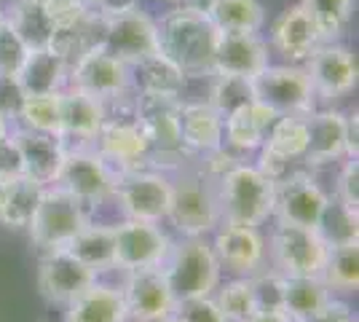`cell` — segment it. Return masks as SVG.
I'll use <instances>...</instances> for the list:
<instances>
[{"instance_id":"16","label":"cell","mask_w":359,"mask_h":322,"mask_svg":"<svg viewBox=\"0 0 359 322\" xmlns=\"http://www.w3.org/2000/svg\"><path fill=\"white\" fill-rule=\"evenodd\" d=\"M113 242H116V266L123 271L161 266L172 247L169 236L158 229V223L132 220V217L113 226Z\"/></svg>"},{"instance_id":"32","label":"cell","mask_w":359,"mask_h":322,"mask_svg":"<svg viewBox=\"0 0 359 322\" xmlns=\"http://www.w3.org/2000/svg\"><path fill=\"white\" fill-rule=\"evenodd\" d=\"M330 301V288L322 276H282V311L303 322Z\"/></svg>"},{"instance_id":"5","label":"cell","mask_w":359,"mask_h":322,"mask_svg":"<svg viewBox=\"0 0 359 322\" xmlns=\"http://www.w3.org/2000/svg\"><path fill=\"white\" fill-rule=\"evenodd\" d=\"M89 223L91 220L83 201H78L60 185H46L41 201L27 223V231H30L32 242L48 253V250L67 247L75 234L86 229Z\"/></svg>"},{"instance_id":"17","label":"cell","mask_w":359,"mask_h":322,"mask_svg":"<svg viewBox=\"0 0 359 322\" xmlns=\"http://www.w3.org/2000/svg\"><path fill=\"white\" fill-rule=\"evenodd\" d=\"M94 282H97V271H91L86 263H81L65 247L48 250L38 269V288L48 304L67 307Z\"/></svg>"},{"instance_id":"50","label":"cell","mask_w":359,"mask_h":322,"mask_svg":"<svg viewBox=\"0 0 359 322\" xmlns=\"http://www.w3.org/2000/svg\"><path fill=\"white\" fill-rule=\"evenodd\" d=\"M247 322H295L292 317H287L282 309H260L255 317H250Z\"/></svg>"},{"instance_id":"28","label":"cell","mask_w":359,"mask_h":322,"mask_svg":"<svg viewBox=\"0 0 359 322\" xmlns=\"http://www.w3.org/2000/svg\"><path fill=\"white\" fill-rule=\"evenodd\" d=\"M67 73L70 62L54 48H32L22 70L16 73V81L22 86L25 97L32 94H57L67 89Z\"/></svg>"},{"instance_id":"27","label":"cell","mask_w":359,"mask_h":322,"mask_svg":"<svg viewBox=\"0 0 359 322\" xmlns=\"http://www.w3.org/2000/svg\"><path fill=\"white\" fill-rule=\"evenodd\" d=\"M180 135L185 151L215 154L223 148V116L210 102H180Z\"/></svg>"},{"instance_id":"40","label":"cell","mask_w":359,"mask_h":322,"mask_svg":"<svg viewBox=\"0 0 359 322\" xmlns=\"http://www.w3.org/2000/svg\"><path fill=\"white\" fill-rule=\"evenodd\" d=\"M316 231L322 234V239L327 242V247H338V245H351V242H359V213L344 207L341 201H330L322 220Z\"/></svg>"},{"instance_id":"20","label":"cell","mask_w":359,"mask_h":322,"mask_svg":"<svg viewBox=\"0 0 359 322\" xmlns=\"http://www.w3.org/2000/svg\"><path fill=\"white\" fill-rule=\"evenodd\" d=\"M11 140L16 145L19 154V164L22 172L32 177L35 183L41 185H54L60 167L65 161V142L57 135H46V132H32V129H16L11 132Z\"/></svg>"},{"instance_id":"21","label":"cell","mask_w":359,"mask_h":322,"mask_svg":"<svg viewBox=\"0 0 359 322\" xmlns=\"http://www.w3.org/2000/svg\"><path fill=\"white\" fill-rule=\"evenodd\" d=\"M269 65V43L257 32H220L215 46V73L255 78Z\"/></svg>"},{"instance_id":"26","label":"cell","mask_w":359,"mask_h":322,"mask_svg":"<svg viewBox=\"0 0 359 322\" xmlns=\"http://www.w3.org/2000/svg\"><path fill=\"white\" fill-rule=\"evenodd\" d=\"M276 119L279 116L271 107H266L257 100H250L247 105L231 110L223 119V148L228 145L236 154L257 151L266 142V135Z\"/></svg>"},{"instance_id":"44","label":"cell","mask_w":359,"mask_h":322,"mask_svg":"<svg viewBox=\"0 0 359 322\" xmlns=\"http://www.w3.org/2000/svg\"><path fill=\"white\" fill-rule=\"evenodd\" d=\"M46 8L54 19V27L57 32L67 30V27H75L78 22H83L89 16V6L78 3V0H46ZM57 38V35H54Z\"/></svg>"},{"instance_id":"3","label":"cell","mask_w":359,"mask_h":322,"mask_svg":"<svg viewBox=\"0 0 359 322\" xmlns=\"http://www.w3.org/2000/svg\"><path fill=\"white\" fill-rule=\"evenodd\" d=\"M217 204L220 223H244L260 226L273 215V180H269L257 167L233 164L217 175Z\"/></svg>"},{"instance_id":"45","label":"cell","mask_w":359,"mask_h":322,"mask_svg":"<svg viewBox=\"0 0 359 322\" xmlns=\"http://www.w3.org/2000/svg\"><path fill=\"white\" fill-rule=\"evenodd\" d=\"M344 207L359 213V161L357 159H346L344 169L338 175V196Z\"/></svg>"},{"instance_id":"8","label":"cell","mask_w":359,"mask_h":322,"mask_svg":"<svg viewBox=\"0 0 359 322\" xmlns=\"http://www.w3.org/2000/svg\"><path fill=\"white\" fill-rule=\"evenodd\" d=\"M166 217L185 236H204L207 231L220 226V204L215 183L204 175H185L172 183V201Z\"/></svg>"},{"instance_id":"49","label":"cell","mask_w":359,"mask_h":322,"mask_svg":"<svg viewBox=\"0 0 359 322\" xmlns=\"http://www.w3.org/2000/svg\"><path fill=\"white\" fill-rule=\"evenodd\" d=\"M346 159H359V116H357V110L346 116Z\"/></svg>"},{"instance_id":"13","label":"cell","mask_w":359,"mask_h":322,"mask_svg":"<svg viewBox=\"0 0 359 322\" xmlns=\"http://www.w3.org/2000/svg\"><path fill=\"white\" fill-rule=\"evenodd\" d=\"M327 204L330 196L306 172H290L273 183V215L282 223L316 229Z\"/></svg>"},{"instance_id":"7","label":"cell","mask_w":359,"mask_h":322,"mask_svg":"<svg viewBox=\"0 0 359 322\" xmlns=\"http://www.w3.org/2000/svg\"><path fill=\"white\" fill-rule=\"evenodd\" d=\"M180 102L175 97H137L140 123L148 137V164L177 167L188 154L180 135Z\"/></svg>"},{"instance_id":"6","label":"cell","mask_w":359,"mask_h":322,"mask_svg":"<svg viewBox=\"0 0 359 322\" xmlns=\"http://www.w3.org/2000/svg\"><path fill=\"white\" fill-rule=\"evenodd\" d=\"M252 97L271 107L276 116H309L314 110L316 94L306 67L298 65H266L255 78Z\"/></svg>"},{"instance_id":"41","label":"cell","mask_w":359,"mask_h":322,"mask_svg":"<svg viewBox=\"0 0 359 322\" xmlns=\"http://www.w3.org/2000/svg\"><path fill=\"white\" fill-rule=\"evenodd\" d=\"M252 97V83L250 78L239 76H220V73H212V86H210V102L220 116H228L231 110L247 105Z\"/></svg>"},{"instance_id":"42","label":"cell","mask_w":359,"mask_h":322,"mask_svg":"<svg viewBox=\"0 0 359 322\" xmlns=\"http://www.w3.org/2000/svg\"><path fill=\"white\" fill-rule=\"evenodd\" d=\"M27 54H30L27 43L16 35L8 22H3L0 25V76H16L27 60Z\"/></svg>"},{"instance_id":"34","label":"cell","mask_w":359,"mask_h":322,"mask_svg":"<svg viewBox=\"0 0 359 322\" xmlns=\"http://www.w3.org/2000/svg\"><path fill=\"white\" fill-rule=\"evenodd\" d=\"M81 263H86L91 271H105L116 266V242L113 226H94L89 223L73 236V242L65 247Z\"/></svg>"},{"instance_id":"37","label":"cell","mask_w":359,"mask_h":322,"mask_svg":"<svg viewBox=\"0 0 359 322\" xmlns=\"http://www.w3.org/2000/svg\"><path fill=\"white\" fill-rule=\"evenodd\" d=\"M300 6L311 16L322 41H338L354 14V0H300Z\"/></svg>"},{"instance_id":"31","label":"cell","mask_w":359,"mask_h":322,"mask_svg":"<svg viewBox=\"0 0 359 322\" xmlns=\"http://www.w3.org/2000/svg\"><path fill=\"white\" fill-rule=\"evenodd\" d=\"M6 22L16 30V35L27 43V48H48L54 43V19L46 8V0H8Z\"/></svg>"},{"instance_id":"22","label":"cell","mask_w":359,"mask_h":322,"mask_svg":"<svg viewBox=\"0 0 359 322\" xmlns=\"http://www.w3.org/2000/svg\"><path fill=\"white\" fill-rule=\"evenodd\" d=\"M62 102V129L60 137L65 148H91L100 126L105 121V102L91 94L65 89Z\"/></svg>"},{"instance_id":"33","label":"cell","mask_w":359,"mask_h":322,"mask_svg":"<svg viewBox=\"0 0 359 322\" xmlns=\"http://www.w3.org/2000/svg\"><path fill=\"white\" fill-rule=\"evenodd\" d=\"M204 11L217 32H260L266 25L260 0H210Z\"/></svg>"},{"instance_id":"43","label":"cell","mask_w":359,"mask_h":322,"mask_svg":"<svg viewBox=\"0 0 359 322\" xmlns=\"http://www.w3.org/2000/svg\"><path fill=\"white\" fill-rule=\"evenodd\" d=\"M175 322H228L220 307L215 304L212 295H198V298H180L172 309Z\"/></svg>"},{"instance_id":"35","label":"cell","mask_w":359,"mask_h":322,"mask_svg":"<svg viewBox=\"0 0 359 322\" xmlns=\"http://www.w3.org/2000/svg\"><path fill=\"white\" fill-rule=\"evenodd\" d=\"M309 145V123L306 116H279L273 126L266 135V142L260 148H266L271 154H276L285 161H300Z\"/></svg>"},{"instance_id":"18","label":"cell","mask_w":359,"mask_h":322,"mask_svg":"<svg viewBox=\"0 0 359 322\" xmlns=\"http://www.w3.org/2000/svg\"><path fill=\"white\" fill-rule=\"evenodd\" d=\"M212 250L217 255L220 269H228L233 274H260L263 261H266V239L260 236L257 226H244V223L223 220Z\"/></svg>"},{"instance_id":"24","label":"cell","mask_w":359,"mask_h":322,"mask_svg":"<svg viewBox=\"0 0 359 322\" xmlns=\"http://www.w3.org/2000/svg\"><path fill=\"white\" fill-rule=\"evenodd\" d=\"M129 67V92L137 97H175L182 100L188 76L172 60H166L161 51L150 54L145 60H137Z\"/></svg>"},{"instance_id":"10","label":"cell","mask_w":359,"mask_h":322,"mask_svg":"<svg viewBox=\"0 0 359 322\" xmlns=\"http://www.w3.org/2000/svg\"><path fill=\"white\" fill-rule=\"evenodd\" d=\"M113 199H118L121 213L132 220L161 223L172 201V180L161 172H150V169L118 172Z\"/></svg>"},{"instance_id":"29","label":"cell","mask_w":359,"mask_h":322,"mask_svg":"<svg viewBox=\"0 0 359 322\" xmlns=\"http://www.w3.org/2000/svg\"><path fill=\"white\" fill-rule=\"evenodd\" d=\"M43 188L25 172L0 175V223L8 229H27Z\"/></svg>"},{"instance_id":"9","label":"cell","mask_w":359,"mask_h":322,"mask_svg":"<svg viewBox=\"0 0 359 322\" xmlns=\"http://www.w3.org/2000/svg\"><path fill=\"white\" fill-rule=\"evenodd\" d=\"M330 247L316 229L282 223L271 234V258L282 276H322Z\"/></svg>"},{"instance_id":"15","label":"cell","mask_w":359,"mask_h":322,"mask_svg":"<svg viewBox=\"0 0 359 322\" xmlns=\"http://www.w3.org/2000/svg\"><path fill=\"white\" fill-rule=\"evenodd\" d=\"M306 73L319 100H341L357 89V60L351 48L338 41H325L306 60Z\"/></svg>"},{"instance_id":"23","label":"cell","mask_w":359,"mask_h":322,"mask_svg":"<svg viewBox=\"0 0 359 322\" xmlns=\"http://www.w3.org/2000/svg\"><path fill=\"white\" fill-rule=\"evenodd\" d=\"M319 43H325V41H322L316 25L311 22V16L303 11L300 3L287 6L271 25V46L292 65L309 60Z\"/></svg>"},{"instance_id":"2","label":"cell","mask_w":359,"mask_h":322,"mask_svg":"<svg viewBox=\"0 0 359 322\" xmlns=\"http://www.w3.org/2000/svg\"><path fill=\"white\" fill-rule=\"evenodd\" d=\"M91 148L116 172H132L148 164V137L140 123L135 92H123L113 100H105V121Z\"/></svg>"},{"instance_id":"53","label":"cell","mask_w":359,"mask_h":322,"mask_svg":"<svg viewBox=\"0 0 359 322\" xmlns=\"http://www.w3.org/2000/svg\"><path fill=\"white\" fill-rule=\"evenodd\" d=\"M150 322H175L172 317H161V320H150Z\"/></svg>"},{"instance_id":"51","label":"cell","mask_w":359,"mask_h":322,"mask_svg":"<svg viewBox=\"0 0 359 322\" xmlns=\"http://www.w3.org/2000/svg\"><path fill=\"white\" fill-rule=\"evenodd\" d=\"M11 135V119H6L3 113H0V140H6Z\"/></svg>"},{"instance_id":"19","label":"cell","mask_w":359,"mask_h":322,"mask_svg":"<svg viewBox=\"0 0 359 322\" xmlns=\"http://www.w3.org/2000/svg\"><path fill=\"white\" fill-rule=\"evenodd\" d=\"M121 293H123L129 317H135L140 322L172 317V309L177 304V298H175V293L169 288L161 266L129 271V279H126V285H123Z\"/></svg>"},{"instance_id":"47","label":"cell","mask_w":359,"mask_h":322,"mask_svg":"<svg viewBox=\"0 0 359 322\" xmlns=\"http://www.w3.org/2000/svg\"><path fill=\"white\" fill-rule=\"evenodd\" d=\"M303 322H357V317L351 314V309L346 307V304H338V301L330 298L325 307L314 311L311 317H306Z\"/></svg>"},{"instance_id":"11","label":"cell","mask_w":359,"mask_h":322,"mask_svg":"<svg viewBox=\"0 0 359 322\" xmlns=\"http://www.w3.org/2000/svg\"><path fill=\"white\" fill-rule=\"evenodd\" d=\"M116 175L118 172L94 148H67L54 185L65 188L83 204H100L113 196Z\"/></svg>"},{"instance_id":"38","label":"cell","mask_w":359,"mask_h":322,"mask_svg":"<svg viewBox=\"0 0 359 322\" xmlns=\"http://www.w3.org/2000/svg\"><path fill=\"white\" fill-rule=\"evenodd\" d=\"M215 304L220 307L228 322H247L250 317H255L260 311V301H257V293H255L252 276L233 279V282L223 285L217 290Z\"/></svg>"},{"instance_id":"36","label":"cell","mask_w":359,"mask_h":322,"mask_svg":"<svg viewBox=\"0 0 359 322\" xmlns=\"http://www.w3.org/2000/svg\"><path fill=\"white\" fill-rule=\"evenodd\" d=\"M62 92L57 94H32L25 97L16 119L25 129L32 132H46V135H57L60 137L62 129Z\"/></svg>"},{"instance_id":"25","label":"cell","mask_w":359,"mask_h":322,"mask_svg":"<svg viewBox=\"0 0 359 322\" xmlns=\"http://www.w3.org/2000/svg\"><path fill=\"white\" fill-rule=\"evenodd\" d=\"M309 123V145L303 161L311 167L332 164L346 156V113L341 110H311L306 116Z\"/></svg>"},{"instance_id":"4","label":"cell","mask_w":359,"mask_h":322,"mask_svg":"<svg viewBox=\"0 0 359 322\" xmlns=\"http://www.w3.org/2000/svg\"><path fill=\"white\" fill-rule=\"evenodd\" d=\"M175 298H198L212 295L220 285V263L212 245L201 236H185L180 245H172L161 263Z\"/></svg>"},{"instance_id":"30","label":"cell","mask_w":359,"mask_h":322,"mask_svg":"<svg viewBox=\"0 0 359 322\" xmlns=\"http://www.w3.org/2000/svg\"><path fill=\"white\" fill-rule=\"evenodd\" d=\"M126 301L118 288L94 282L81 293L75 301L67 304L65 322H126Z\"/></svg>"},{"instance_id":"54","label":"cell","mask_w":359,"mask_h":322,"mask_svg":"<svg viewBox=\"0 0 359 322\" xmlns=\"http://www.w3.org/2000/svg\"><path fill=\"white\" fill-rule=\"evenodd\" d=\"M78 3H83V6H89V8L94 6V0H78Z\"/></svg>"},{"instance_id":"14","label":"cell","mask_w":359,"mask_h":322,"mask_svg":"<svg viewBox=\"0 0 359 322\" xmlns=\"http://www.w3.org/2000/svg\"><path fill=\"white\" fill-rule=\"evenodd\" d=\"M100 46H105L110 54H116L126 65H132L137 60H145V57L158 51V27H156V19L150 14H145L142 8L102 19Z\"/></svg>"},{"instance_id":"12","label":"cell","mask_w":359,"mask_h":322,"mask_svg":"<svg viewBox=\"0 0 359 322\" xmlns=\"http://www.w3.org/2000/svg\"><path fill=\"white\" fill-rule=\"evenodd\" d=\"M67 89L91 94L105 102L129 92V67L105 46H91L70 65Z\"/></svg>"},{"instance_id":"52","label":"cell","mask_w":359,"mask_h":322,"mask_svg":"<svg viewBox=\"0 0 359 322\" xmlns=\"http://www.w3.org/2000/svg\"><path fill=\"white\" fill-rule=\"evenodd\" d=\"M6 22V11H3V6H0V25Z\"/></svg>"},{"instance_id":"46","label":"cell","mask_w":359,"mask_h":322,"mask_svg":"<svg viewBox=\"0 0 359 322\" xmlns=\"http://www.w3.org/2000/svg\"><path fill=\"white\" fill-rule=\"evenodd\" d=\"M22 100H25V92L16 76H0V113L6 119H16Z\"/></svg>"},{"instance_id":"1","label":"cell","mask_w":359,"mask_h":322,"mask_svg":"<svg viewBox=\"0 0 359 322\" xmlns=\"http://www.w3.org/2000/svg\"><path fill=\"white\" fill-rule=\"evenodd\" d=\"M158 51L172 60L188 78H204L215 73V46L217 35L215 25L204 8L180 6L166 11L158 22Z\"/></svg>"},{"instance_id":"39","label":"cell","mask_w":359,"mask_h":322,"mask_svg":"<svg viewBox=\"0 0 359 322\" xmlns=\"http://www.w3.org/2000/svg\"><path fill=\"white\" fill-rule=\"evenodd\" d=\"M322 279L330 290H357L359 288V242L330 247Z\"/></svg>"},{"instance_id":"48","label":"cell","mask_w":359,"mask_h":322,"mask_svg":"<svg viewBox=\"0 0 359 322\" xmlns=\"http://www.w3.org/2000/svg\"><path fill=\"white\" fill-rule=\"evenodd\" d=\"M140 8V0H94L91 11L102 19H110V16L126 14V11H135Z\"/></svg>"}]
</instances>
